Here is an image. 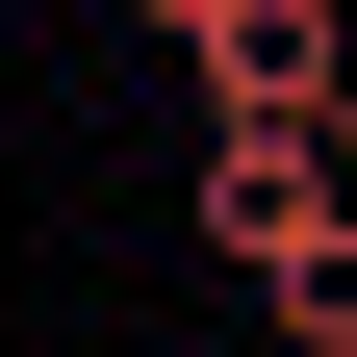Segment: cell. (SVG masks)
I'll return each instance as SVG.
<instances>
[{
  "mask_svg": "<svg viewBox=\"0 0 357 357\" xmlns=\"http://www.w3.org/2000/svg\"><path fill=\"white\" fill-rule=\"evenodd\" d=\"M178 77H204L230 128H357V26H332V0H204Z\"/></svg>",
  "mask_w": 357,
  "mask_h": 357,
  "instance_id": "cell-1",
  "label": "cell"
},
{
  "mask_svg": "<svg viewBox=\"0 0 357 357\" xmlns=\"http://www.w3.org/2000/svg\"><path fill=\"white\" fill-rule=\"evenodd\" d=\"M128 26H153V52H178V26H204V0H128Z\"/></svg>",
  "mask_w": 357,
  "mask_h": 357,
  "instance_id": "cell-2",
  "label": "cell"
}]
</instances>
